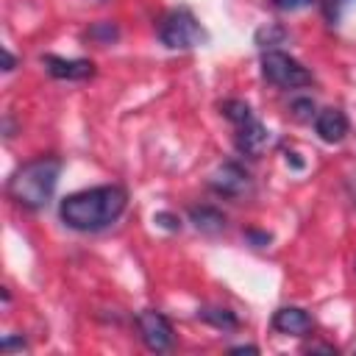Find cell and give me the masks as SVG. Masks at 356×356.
<instances>
[{
    "label": "cell",
    "mask_w": 356,
    "mask_h": 356,
    "mask_svg": "<svg viewBox=\"0 0 356 356\" xmlns=\"http://www.w3.org/2000/svg\"><path fill=\"white\" fill-rule=\"evenodd\" d=\"M128 206V192L120 184H106V186H92L72 192L61 200L58 217L67 228L81 231V234H95L108 225H114Z\"/></svg>",
    "instance_id": "6da1fadb"
},
{
    "label": "cell",
    "mask_w": 356,
    "mask_h": 356,
    "mask_svg": "<svg viewBox=\"0 0 356 356\" xmlns=\"http://www.w3.org/2000/svg\"><path fill=\"white\" fill-rule=\"evenodd\" d=\"M197 317L220 331H236L239 328V317L231 312V309H222V306H203L197 309Z\"/></svg>",
    "instance_id": "7c38bea8"
},
{
    "label": "cell",
    "mask_w": 356,
    "mask_h": 356,
    "mask_svg": "<svg viewBox=\"0 0 356 356\" xmlns=\"http://www.w3.org/2000/svg\"><path fill=\"white\" fill-rule=\"evenodd\" d=\"M306 350H309V353H331V356L337 353V348H334V345H309Z\"/></svg>",
    "instance_id": "603a6c76"
},
{
    "label": "cell",
    "mask_w": 356,
    "mask_h": 356,
    "mask_svg": "<svg viewBox=\"0 0 356 356\" xmlns=\"http://www.w3.org/2000/svg\"><path fill=\"white\" fill-rule=\"evenodd\" d=\"M245 236H248V239H250L256 248H264V245L270 242V234H259V231H248Z\"/></svg>",
    "instance_id": "44dd1931"
},
{
    "label": "cell",
    "mask_w": 356,
    "mask_h": 356,
    "mask_svg": "<svg viewBox=\"0 0 356 356\" xmlns=\"http://www.w3.org/2000/svg\"><path fill=\"white\" fill-rule=\"evenodd\" d=\"M270 145V131L259 122V120H250L245 125H236V150L250 156V159H259Z\"/></svg>",
    "instance_id": "30bf717a"
},
{
    "label": "cell",
    "mask_w": 356,
    "mask_h": 356,
    "mask_svg": "<svg viewBox=\"0 0 356 356\" xmlns=\"http://www.w3.org/2000/svg\"><path fill=\"white\" fill-rule=\"evenodd\" d=\"M134 323H136V334H139V339H142V345H145L147 350H153V353H164V350L172 348V342H175V331H172V323H170L161 312H156V309H145V312L136 314Z\"/></svg>",
    "instance_id": "5b68a950"
},
{
    "label": "cell",
    "mask_w": 356,
    "mask_h": 356,
    "mask_svg": "<svg viewBox=\"0 0 356 356\" xmlns=\"http://www.w3.org/2000/svg\"><path fill=\"white\" fill-rule=\"evenodd\" d=\"M289 111H292V117H295L298 122H312V120L317 117V106H314L312 97H295V100L289 103Z\"/></svg>",
    "instance_id": "2e32d148"
},
{
    "label": "cell",
    "mask_w": 356,
    "mask_h": 356,
    "mask_svg": "<svg viewBox=\"0 0 356 356\" xmlns=\"http://www.w3.org/2000/svg\"><path fill=\"white\" fill-rule=\"evenodd\" d=\"M228 353H259V348H256V345H236V348H231Z\"/></svg>",
    "instance_id": "d4e9b609"
},
{
    "label": "cell",
    "mask_w": 356,
    "mask_h": 356,
    "mask_svg": "<svg viewBox=\"0 0 356 356\" xmlns=\"http://www.w3.org/2000/svg\"><path fill=\"white\" fill-rule=\"evenodd\" d=\"M61 170H64V161L58 156H36L19 164L6 181L8 200H14L25 211H42L56 192Z\"/></svg>",
    "instance_id": "7a4b0ae2"
},
{
    "label": "cell",
    "mask_w": 356,
    "mask_h": 356,
    "mask_svg": "<svg viewBox=\"0 0 356 356\" xmlns=\"http://www.w3.org/2000/svg\"><path fill=\"white\" fill-rule=\"evenodd\" d=\"M14 348H19V350H22V348H28V342H25L22 337H6V339L0 342V350H3V353H11Z\"/></svg>",
    "instance_id": "d6986e66"
},
{
    "label": "cell",
    "mask_w": 356,
    "mask_h": 356,
    "mask_svg": "<svg viewBox=\"0 0 356 356\" xmlns=\"http://www.w3.org/2000/svg\"><path fill=\"white\" fill-rule=\"evenodd\" d=\"M273 3V8L275 11H303V8H309V6H314L317 0H270Z\"/></svg>",
    "instance_id": "e0dca14e"
},
{
    "label": "cell",
    "mask_w": 356,
    "mask_h": 356,
    "mask_svg": "<svg viewBox=\"0 0 356 356\" xmlns=\"http://www.w3.org/2000/svg\"><path fill=\"white\" fill-rule=\"evenodd\" d=\"M42 64L47 70L50 78H58V81H86L95 75V64L89 58H61V56H42Z\"/></svg>",
    "instance_id": "52a82bcc"
},
{
    "label": "cell",
    "mask_w": 356,
    "mask_h": 356,
    "mask_svg": "<svg viewBox=\"0 0 356 356\" xmlns=\"http://www.w3.org/2000/svg\"><path fill=\"white\" fill-rule=\"evenodd\" d=\"M220 111H222V117H225V120H231L234 125H245V122L256 120L253 108H250L245 100H225V103L220 106Z\"/></svg>",
    "instance_id": "5bb4252c"
},
{
    "label": "cell",
    "mask_w": 356,
    "mask_h": 356,
    "mask_svg": "<svg viewBox=\"0 0 356 356\" xmlns=\"http://www.w3.org/2000/svg\"><path fill=\"white\" fill-rule=\"evenodd\" d=\"M289 33H286V28L284 25H275V22H270V25H261L259 31H256V36H253V42L261 47V50H275L284 39H286Z\"/></svg>",
    "instance_id": "4fadbf2b"
},
{
    "label": "cell",
    "mask_w": 356,
    "mask_h": 356,
    "mask_svg": "<svg viewBox=\"0 0 356 356\" xmlns=\"http://www.w3.org/2000/svg\"><path fill=\"white\" fill-rule=\"evenodd\" d=\"M314 131H317V136H320L323 142L337 145V142H342V139L348 136L350 122H348V117H345L342 108H323V111H317V117H314Z\"/></svg>",
    "instance_id": "9c48e42d"
},
{
    "label": "cell",
    "mask_w": 356,
    "mask_h": 356,
    "mask_svg": "<svg viewBox=\"0 0 356 356\" xmlns=\"http://www.w3.org/2000/svg\"><path fill=\"white\" fill-rule=\"evenodd\" d=\"M342 3H348V0H325V14H328L331 22L339 19V8H342Z\"/></svg>",
    "instance_id": "ffe728a7"
},
{
    "label": "cell",
    "mask_w": 356,
    "mask_h": 356,
    "mask_svg": "<svg viewBox=\"0 0 356 356\" xmlns=\"http://www.w3.org/2000/svg\"><path fill=\"white\" fill-rule=\"evenodd\" d=\"M345 189H348V195H350V200L356 203V172L345 178Z\"/></svg>",
    "instance_id": "cb8c5ba5"
},
{
    "label": "cell",
    "mask_w": 356,
    "mask_h": 356,
    "mask_svg": "<svg viewBox=\"0 0 356 356\" xmlns=\"http://www.w3.org/2000/svg\"><path fill=\"white\" fill-rule=\"evenodd\" d=\"M273 328L278 334H286V337H306L314 328V323H312L306 309H300V306H281L273 314Z\"/></svg>",
    "instance_id": "ba28073f"
},
{
    "label": "cell",
    "mask_w": 356,
    "mask_h": 356,
    "mask_svg": "<svg viewBox=\"0 0 356 356\" xmlns=\"http://www.w3.org/2000/svg\"><path fill=\"white\" fill-rule=\"evenodd\" d=\"M189 222L200 234H220L225 228V214L214 206H192L189 209Z\"/></svg>",
    "instance_id": "8fae6325"
},
{
    "label": "cell",
    "mask_w": 356,
    "mask_h": 356,
    "mask_svg": "<svg viewBox=\"0 0 356 356\" xmlns=\"http://www.w3.org/2000/svg\"><path fill=\"white\" fill-rule=\"evenodd\" d=\"M209 189L220 197H242L250 189V175L242 164L225 161L209 175Z\"/></svg>",
    "instance_id": "8992f818"
},
{
    "label": "cell",
    "mask_w": 356,
    "mask_h": 356,
    "mask_svg": "<svg viewBox=\"0 0 356 356\" xmlns=\"http://www.w3.org/2000/svg\"><path fill=\"white\" fill-rule=\"evenodd\" d=\"M14 67H17V58L11 56V50H3V70H6V72H11Z\"/></svg>",
    "instance_id": "7402d4cb"
},
{
    "label": "cell",
    "mask_w": 356,
    "mask_h": 356,
    "mask_svg": "<svg viewBox=\"0 0 356 356\" xmlns=\"http://www.w3.org/2000/svg\"><path fill=\"white\" fill-rule=\"evenodd\" d=\"M159 225H164V228H170V231H178L181 228V220L175 217V214H167V211H159L156 217H153Z\"/></svg>",
    "instance_id": "ac0fdd59"
},
{
    "label": "cell",
    "mask_w": 356,
    "mask_h": 356,
    "mask_svg": "<svg viewBox=\"0 0 356 356\" xmlns=\"http://www.w3.org/2000/svg\"><path fill=\"white\" fill-rule=\"evenodd\" d=\"M261 75L278 89H300V86L312 83V72L298 58H292L289 53H281V50L261 53Z\"/></svg>",
    "instance_id": "277c9868"
},
{
    "label": "cell",
    "mask_w": 356,
    "mask_h": 356,
    "mask_svg": "<svg viewBox=\"0 0 356 356\" xmlns=\"http://www.w3.org/2000/svg\"><path fill=\"white\" fill-rule=\"evenodd\" d=\"M159 39L170 50H192V47L206 44L209 42V33L197 22V17L186 6H181V8H172V11H167L161 17V22H159Z\"/></svg>",
    "instance_id": "3957f363"
},
{
    "label": "cell",
    "mask_w": 356,
    "mask_h": 356,
    "mask_svg": "<svg viewBox=\"0 0 356 356\" xmlns=\"http://www.w3.org/2000/svg\"><path fill=\"white\" fill-rule=\"evenodd\" d=\"M117 36H120V31H117L114 22H95V25L86 31V39H92V42H97V44H111Z\"/></svg>",
    "instance_id": "9a60e30c"
}]
</instances>
